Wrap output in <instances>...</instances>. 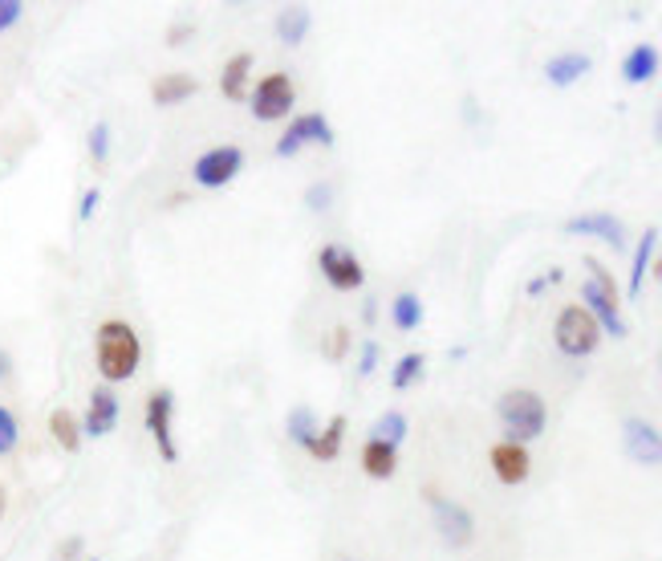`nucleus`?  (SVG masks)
I'll list each match as a JSON object with an SVG mask.
<instances>
[{"label": "nucleus", "mask_w": 662, "mask_h": 561, "mask_svg": "<svg viewBox=\"0 0 662 561\" xmlns=\"http://www.w3.org/2000/svg\"><path fill=\"white\" fill-rule=\"evenodd\" d=\"M427 505L435 508V525H439V537L448 541V546L464 549L476 534V521H472V513L464 505H455L448 496H439L435 488H427Z\"/></svg>", "instance_id": "obj_10"}, {"label": "nucleus", "mask_w": 662, "mask_h": 561, "mask_svg": "<svg viewBox=\"0 0 662 561\" xmlns=\"http://www.w3.org/2000/svg\"><path fill=\"white\" fill-rule=\"evenodd\" d=\"M49 436H54V443L62 448V452H81V440H86V431H81V419L69 407H57L54 415H49Z\"/></svg>", "instance_id": "obj_20"}, {"label": "nucleus", "mask_w": 662, "mask_h": 561, "mask_svg": "<svg viewBox=\"0 0 662 561\" xmlns=\"http://www.w3.org/2000/svg\"><path fill=\"white\" fill-rule=\"evenodd\" d=\"M86 151H90L93 163L110 160V122H93L90 134H86Z\"/></svg>", "instance_id": "obj_29"}, {"label": "nucleus", "mask_w": 662, "mask_h": 561, "mask_svg": "<svg viewBox=\"0 0 662 561\" xmlns=\"http://www.w3.org/2000/svg\"><path fill=\"white\" fill-rule=\"evenodd\" d=\"M654 244H659V228H647L642 237H638V249H635V265H630V297L642 294V280L650 273V253H654Z\"/></svg>", "instance_id": "obj_23"}, {"label": "nucleus", "mask_w": 662, "mask_h": 561, "mask_svg": "<svg viewBox=\"0 0 662 561\" xmlns=\"http://www.w3.org/2000/svg\"><path fill=\"white\" fill-rule=\"evenodd\" d=\"M492 460V472H496V481L500 484H525L532 472V455L525 443H512V440H500L496 448L488 452Z\"/></svg>", "instance_id": "obj_13"}, {"label": "nucleus", "mask_w": 662, "mask_h": 561, "mask_svg": "<svg viewBox=\"0 0 662 561\" xmlns=\"http://www.w3.org/2000/svg\"><path fill=\"white\" fill-rule=\"evenodd\" d=\"M407 431H411V424H407V415L402 411H386L378 415V424H374V440H386V443H402L407 440Z\"/></svg>", "instance_id": "obj_27"}, {"label": "nucleus", "mask_w": 662, "mask_h": 561, "mask_svg": "<svg viewBox=\"0 0 662 561\" xmlns=\"http://www.w3.org/2000/svg\"><path fill=\"white\" fill-rule=\"evenodd\" d=\"M553 342L565 359H585V354H594L597 342H602V326H597L594 314L585 306H565L556 314Z\"/></svg>", "instance_id": "obj_4"}, {"label": "nucleus", "mask_w": 662, "mask_h": 561, "mask_svg": "<svg viewBox=\"0 0 662 561\" xmlns=\"http://www.w3.org/2000/svg\"><path fill=\"white\" fill-rule=\"evenodd\" d=\"M309 29H313V13L305 9V4H289V9H280L277 16V37L285 45H301L309 37Z\"/></svg>", "instance_id": "obj_22"}, {"label": "nucleus", "mask_w": 662, "mask_h": 561, "mask_svg": "<svg viewBox=\"0 0 662 561\" xmlns=\"http://www.w3.org/2000/svg\"><path fill=\"white\" fill-rule=\"evenodd\" d=\"M321 354L330 362H342L345 354H350V330L345 326H333L330 334H326V346H321Z\"/></svg>", "instance_id": "obj_30"}, {"label": "nucleus", "mask_w": 662, "mask_h": 561, "mask_svg": "<svg viewBox=\"0 0 662 561\" xmlns=\"http://www.w3.org/2000/svg\"><path fill=\"white\" fill-rule=\"evenodd\" d=\"M25 16V4L21 0H0V33H9Z\"/></svg>", "instance_id": "obj_32"}, {"label": "nucleus", "mask_w": 662, "mask_h": 561, "mask_svg": "<svg viewBox=\"0 0 662 561\" xmlns=\"http://www.w3.org/2000/svg\"><path fill=\"white\" fill-rule=\"evenodd\" d=\"M119 395L102 383V387L90 391V407H86V419H81V431L90 436V440H102L110 431L119 428Z\"/></svg>", "instance_id": "obj_12"}, {"label": "nucleus", "mask_w": 662, "mask_h": 561, "mask_svg": "<svg viewBox=\"0 0 662 561\" xmlns=\"http://www.w3.org/2000/svg\"><path fill=\"white\" fill-rule=\"evenodd\" d=\"M93 362H98V374H102L107 387L134 378L139 362H143V342H139L131 321L110 318L98 326V334H93Z\"/></svg>", "instance_id": "obj_1"}, {"label": "nucleus", "mask_w": 662, "mask_h": 561, "mask_svg": "<svg viewBox=\"0 0 662 561\" xmlns=\"http://www.w3.org/2000/svg\"><path fill=\"white\" fill-rule=\"evenodd\" d=\"M589 54H556L544 62V78H549V86H573V81H582L585 74H589Z\"/></svg>", "instance_id": "obj_19"}, {"label": "nucleus", "mask_w": 662, "mask_h": 561, "mask_svg": "<svg viewBox=\"0 0 662 561\" xmlns=\"http://www.w3.org/2000/svg\"><path fill=\"white\" fill-rule=\"evenodd\" d=\"M293 107H297V86H293L289 74H265V78L256 81L252 94H249V110L261 122L285 119Z\"/></svg>", "instance_id": "obj_5"}, {"label": "nucleus", "mask_w": 662, "mask_h": 561, "mask_svg": "<svg viewBox=\"0 0 662 561\" xmlns=\"http://www.w3.org/2000/svg\"><path fill=\"white\" fill-rule=\"evenodd\" d=\"M423 366H427V359L419 354V350H411V354H402V359L395 362V371H390V387H395V391L415 387V383L423 378Z\"/></svg>", "instance_id": "obj_25"}, {"label": "nucleus", "mask_w": 662, "mask_h": 561, "mask_svg": "<svg viewBox=\"0 0 662 561\" xmlns=\"http://www.w3.org/2000/svg\"><path fill=\"white\" fill-rule=\"evenodd\" d=\"M196 90H199V81L191 78V74H159V78L151 81L155 107H179V102H187Z\"/></svg>", "instance_id": "obj_18"}, {"label": "nucleus", "mask_w": 662, "mask_h": 561, "mask_svg": "<svg viewBox=\"0 0 662 561\" xmlns=\"http://www.w3.org/2000/svg\"><path fill=\"white\" fill-rule=\"evenodd\" d=\"M330 200H333V184H326V179H318V184L305 191V204H309L313 212H326V208H330Z\"/></svg>", "instance_id": "obj_31"}, {"label": "nucleus", "mask_w": 662, "mask_h": 561, "mask_svg": "<svg viewBox=\"0 0 662 561\" xmlns=\"http://www.w3.org/2000/svg\"><path fill=\"white\" fill-rule=\"evenodd\" d=\"M654 74H659V50H654V45H635V50L622 57V78L630 81V86H642V81H650Z\"/></svg>", "instance_id": "obj_21"}, {"label": "nucleus", "mask_w": 662, "mask_h": 561, "mask_svg": "<svg viewBox=\"0 0 662 561\" xmlns=\"http://www.w3.org/2000/svg\"><path fill=\"white\" fill-rule=\"evenodd\" d=\"M374 366H378V342H362V359H358V374L362 378H371L374 374Z\"/></svg>", "instance_id": "obj_33"}, {"label": "nucleus", "mask_w": 662, "mask_h": 561, "mask_svg": "<svg viewBox=\"0 0 662 561\" xmlns=\"http://www.w3.org/2000/svg\"><path fill=\"white\" fill-rule=\"evenodd\" d=\"M172 419H175V395L167 387L151 391V395H146V431H151V440H155V448H159V455L167 464L179 460V443H175Z\"/></svg>", "instance_id": "obj_8"}, {"label": "nucleus", "mask_w": 662, "mask_h": 561, "mask_svg": "<svg viewBox=\"0 0 662 561\" xmlns=\"http://www.w3.org/2000/svg\"><path fill=\"white\" fill-rule=\"evenodd\" d=\"M98 204H102V187H86V191H81V204H78L81 220H90V216L98 212Z\"/></svg>", "instance_id": "obj_34"}, {"label": "nucleus", "mask_w": 662, "mask_h": 561, "mask_svg": "<svg viewBox=\"0 0 662 561\" xmlns=\"http://www.w3.org/2000/svg\"><path fill=\"white\" fill-rule=\"evenodd\" d=\"M81 546H86V541H81V537H66V541H62V546H57V553H54V558H57V561H78V558H81Z\"/></svg>", "instance_id": "obj_35"}, {"label": "nucleus", "mask_w": 662, "mask_h": 561, "mask_svg": "<svg viewBox=\"0 0 662 561\" xmlns=\"http://www.w3.org/2000/svg\"><path fill=\"white\" fill-rule=\"evenodd\" d=\"M622 443H626V455L642 468H659L662 464V431L647 419H638L630 415L622 424Z\"/></svg>", "instance_id": "obj_11"}, {"label": "nucleus", "mask_w": 662, "mask_h": 561, "mask_svg": "<svg viewBox=\"0 0 662 561\" xmlns=\"http://www.w3.org/2000/svg\"><path fill=\"white\" fill-rule=\"evenodd\" d=\"M16 443H21V424H16V415L0 403V455H13Z\"/></svg>", "instance_id": "obj_28"}, {"label": "nucleus", "mask_w": 662, "mask_h": 561, "mask_svg": "<svg viewBox=\"0 0 662 561\" xmlns=\"http://www.w3.org/2000/svg\"><path fill=\"white\" fill-rule=\"evenodd\" d=\"M342 440H345V415H333L326 428H318V436L305 443V452L313 455L318 464H333L342 455Z\"/></svg>", "instance_id": "obj_17"}, {"label": "nucleus", "mask_w": 662, "mask_h": 561, "mask_svg": "<svg viewBox=\"0 0 662 561\" xmlns=\"http://www.w3.org/2000/svg\"><path fill=\"white\" fill-rule=\"evenodd\" d=\"M309 143H318V147H333V127L326 114H297V119H289V127L280 131L277 139V160H293L297 151H305Z\"/></svg>", "instance_id": "obj_7"}, {"label": "nucleus", "mask_w": 662, "mask_h": 561, "mask_svg": "<svg viewBox=\"0 0 662 561\" xmlns=\"http://www.w3.org/2000/svg\"><path fill=\"white\" fill-rule=\"evenodd\" d=\"M4 513H9V493H4V484H0V521H4Z\"/></svg>", "instance_id": "obj_38"}, {"label": "nucleus", "mask_w": 662, "mask_h": 561, "mask_svg": "<svg viewBox=\"0 0 662 561\" xmlns=\"http://www.w3.org/2000/svg\"><path fill=\"white\" fill-rule=\"evenodd\" d=\"M285 431H289V440L297 443V448H305V443L318 436V419H313V411H309V407H293Z\"/></svg>", "instance_id": "obj_26"}, {"label": "nucleus", "mask_w": 662, "mask_h": 561, "mask_svg": "<svg viewBox=\"0 0 662 561\" xmlns=\"http://www.w3.org/2000/svg\"><path fill=\"white\" fill-rule=\"evenodd\" d=\"M654 277L662 280V256H659V261H654Z\"/></svg>", "instance_id": "obj_39"}, {"label": "nucleus", "mask_w": 662, "mask_h": 561, "mask_svg": "<svg viewBox=\"0 0 662 561\" xmlns=\"http://www.w3.org/2000/svg\"><path fill=\"white\" fill-rule=\"evenodd\" d=\"M585 268H589V280L582 285L585 309L594 314V321L602 326V334L626 338V318H622V309H618V280L609 277V273L597 265L594 256L585 261Z\"/></svg>", "instance_id": "obj_3"}, {"label": "nucleus", "mask_w": 662, "mask_h": 561, "mask_svg": "<svg viewBox=\"0 0 662 561\" xmlns=\"http://www.w3.org/2000/svg\"><path fill=\"white\" fill-rule=\"evenodd\" d=\"M240 172H244V151L232 147V143L203 151V155L191 163V179H196L199 187H212V191L216 187H228Z\"/></svg>", "instance_id": "obj_9"}, {"label": "nucleus", "mask_w": 662, "mask_h": 561, "mask_svg": "<svg viewBox=\"0 0 662 561\" xmlns=\"http://www.w3.org/2000/svg\"><path fill=\"white\" fill-rule=\"evenodd\" d=\"M81 561H98V558H81Z\"/></svg>", "instance_id": "obj_41"}, {"label": "nucleus", "mask_w": 662, "mask_h": 561, "mask_svg": "<svg viewBox=\"0 0 662 561\" xmlns=\"http://www.w3.org/2000/svg\"><path fill=\"white\" fill-rule=\"evenodd\" d=\"M565 232H570V237H597V241H606L609 249H626V224L609 212L573 216V220H565Z\"/></svg>", "instance_id": "obj_14"}, {"label": "nucleus", "mask_w": 662, "mask_h": 561, "mask_svg": "<svg viewBox=\"0 0 662 561\" xmlns=\"http://www.w3.org/2000/svg\"><path fill=\"white\" fill-rule=\"evenodd\" d=\"M13 374V359H9V350H0V383Z\"/></svg>", "instance_id": "obj_36"}, {"label": "nucleus", "mask_w": 662, "mask_h": 561, "mask_svg": "<svg viewBox=\"0 0 662 561\" xmlns=\"http://www.w3.org/2000/svg\"><path fill=\"white\" fill-rule=\"evenodd\" d=\"M654 134H659V143H662V110H659V127H654Z\"/></svg>", "instance_id": "obj_40"}, {"label": "nucleus", "mask_w": 662, "mask_h": 561, "mask_svg": "<svg viewBox=\"0 0 662 561\" xmlns=\"http://www.w3.org/2000/svg\"><path fill=\"white\" fill-rule=\"evenodd\" d=\"M318 268H321V277L330 280L338 294H354V289L366 285V268H362L358 253H354V249H345V244H321Z\"/></svg>", "instance_id": "obj_6"}, {"label": "nucleus", "mask_w": 662, "mask_h": 561, "mask_svg": "<svg viewBox=\"0 0 662 561\" xmlns=\"http://www.w3.org/2000/svg\"><path fill=\"white\" fill-rule=\"evenodd\" d=\"M496 411H500V424L508 431V440L512 443H529L537 440L549 424V411H544V399L537 391L529 387H512L504 391L500 403H496Z\"/></svg>", "instance_id": "obj_2"}, {"label": "nucleus", "mask_w": 662, "mask_h": 561, "mask_svg": "<svg viewBox=\"0 0 662 561\" xmlns=\"http://www.w3.org/2000/svg\"><path fill=\"white\" fill-rule=\"evenodd\" d=\"M362 472L371 476V481H390L398 472V448L386 440H366L362 443Z\"/></svg>", "instance_id": "obj_15"}, {"label": "nucleus", "mask_w": 662, "mask_h": 561, "mask_svg": "<svg viewBox=\"0 0 662 561\" xmlns=\"http://www.w3.org/2000/svg\"><path fill=\"white\" fill-rule=\"evenodd\" d=\"M544 285H549V277H532V280H529V294H532V297L544 294Z\"/></svg>", "instance_id": "obj_37"}, {"label": "nucleus", "mask_w": 662, "mask_h": 561, "mask_svg": "<svg viewBox=\"0 0 662 561\" xmlns=\"http://www.w3.org/2000/svg\"><path fill=\"white\" fill-rule=\"evenodd\" d=\"M249 74H252V54H232L220 69V94L228 102H249Z\"/></svg>", "instance_id": "obj_16"}, {"label": "nucleus", "mask_w": 662, "mask_h": 561, "mask_svg": "<svg viewBox=\"0 0 662 561\" xmlns=\"http://www.w3.org/2000/svg\"><path fill=\"white\" fill-rule=\"evenodd\" d=\"M390 321H395V330H402V334L419 330L423 326V301H419V294H398L390 301Z\"/></svg>", "instance_id": "obj_24"}]
</instances>
